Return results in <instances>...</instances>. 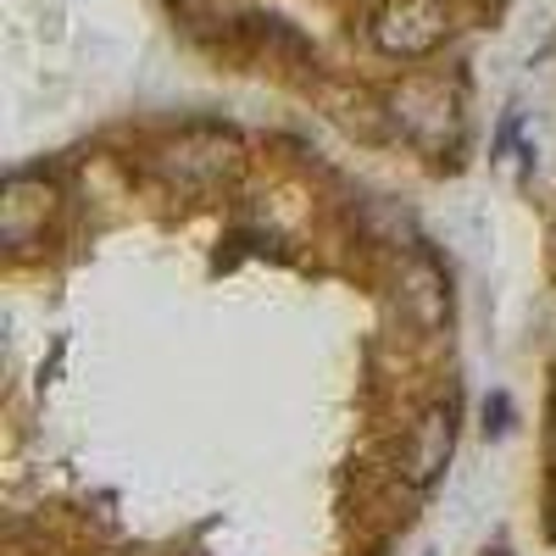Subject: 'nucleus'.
I'll return each instance as SVG.
<instances>
[{"mask_svg":"<svg viewBox=\"0 0 556 556\" xmlns=\"http://www.w3.org/2000/svg\"><path fill=\"white\" fill-rule=\"evenodd\" d=\"M445 39V0H390L374 17V45L384 56H429Z\"/></svg>","mask_w":556,"mask_h":556,"instance_id":"obj_1","label":"nucleus"},{"mask_svg":"<svg viewBox=\"0 0 556 556\" xmlns=\"http://www.w3.org/2000/svg\"><path fill=\"white\" fill-rule=\"evenodd\" d=\"M45 217H51V190H45V184L34 190V178L17 173L7 184V201H0V240H7L12 251H23L45 228Z\"/></svg>","mask_w":556,"mask_h":556,"instance_id":"obj_2","label":"nucleus"},{"mask_svg":"<svg viewBox=\"0 0 556 556\" xmlns=\"http://www.w3.org/2000/svg\"><path fill=\"white\" fill-rule=\"evenodd\" d=\"M395 117H401V128L412 134V139H434L445 134V123H451V101H445V89H434V84H406L401 96H395Z\"/></svg>","mask_w":556,"mask_h":556,"instance_id":"obj_3","label":"nucleus"},{"mask_svg":"<svg viewBox=\"0 0 556 556\" xmlns=\"http://www.w3.org/2000/svg\"><path fill=\"white\" fill-rule=\"evenodd\" d=\"M178 184H212L223 167H228V156H223V146L217 139H184V146H173L167 151V162H162Z\"/></svg>","mask_w":556,"mask_h":556,"instance_id":"obj_4","label":"nucleus"},{"mask_svg":"<svg viewBox=\"0 0 556 556\" xmlns=\"http://www.w3.org/2000/svg\"><path fill=\"white\" fill-rule=\"evenodd\" d=\"M445 462H451V412H429L417 424V462H412L417 484H434L445 473Z\"/></svg>","mask_w":556,"mask_h":556,"instance_id":"obj_5","label":"nucleus"},{"mask_svg":"<svg viewBox=\"0 0 556 556\" xmlns=\"http://www.w3.org/2000/svg\"><path fill=\"white\" fill-rule=\"evenodd\" d=\"M484 417H495V424H490V429H495V434H506V395H495V401L484 406Z\"/></svg>","mask_w":556,"mask_h":556,"instance_id":"obj_6","label":"nucleus"},{"mask_svg":"<svg viewBox=\"0 0 556 556\" xmlns=\"http://www.w3.org/2000/svg\"><path fill=\"white\" fill-rule=\"evenodd\" d=\"M490 556H506V551H490Z\"/></svg>","mask_w":556,"mask_h":556,"instance_id":"obj_7","label":"nucleus"}]
</instances>
